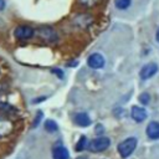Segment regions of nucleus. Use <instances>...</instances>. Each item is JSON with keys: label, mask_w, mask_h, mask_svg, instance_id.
I'll return each mask as SVG.
<instances>
[{"label": "nucleus", "mask_w": 159, "mask_h": 159, "mask_svg": "<svg viewBox=\"0 0 159 159\" xmlns=\"http://www.w3.org/2000/svg\"><path fill=\"white\" fill-rule=\"evenodd\" d=\"M137 143H138V140H137L135 137H129V138L124 139L123 142H120L117 147L119 155L122 158H128L134 152V149L137 147Z\"/></svg>", "instance_id": "nucleus-1"}, {"label": "nucleus", "mask_w": 159, "mask_h": 159, "mask_svg": "<svg viewBox=\"0 0 159 159\" xmlns=\"http://www.w3.org/2000/svg\"><path fill=\"white\" fill-rule=\"evenodd\" d=\"M111 145V139L107 138V137H98L96 139H93L92 142L88 143V149L91 152H94V153H99V152H103L106 149H108Z\"/></svg>", "instance_id": "nucleus-2"}, {"label": "nucleus", "mask_w": 159, "mask_h": 159, "mask_svg": "<svg viewBox=\"0 0 159 159\" xmlns=\"http://www.w3.org/2000/svg\"><path fill=\"white\" fill-rule=\"evenodd\" d=\"M35 35V30L27 25H20L14 30V36L17 40H29Z\"/></svg>", "instance_id": "nucleus-3"}, {"label": "nucleus", "mask_w": 159, "mask_h": 159, "mask_svg": "<svg viewBox=\"0 0 159 159\" xmlns=\"http://www.w3.org/2000/svg\"><path fill=\"white\" fill-rule=\"evenodd\" d=\"M87 65L91 67V68H94V70H98V68H102L104 66V58L101 53H92L88 56L87 58Z\"/></svg>", "instance_id": "nucleus-4"}, {"label": "nucleus", "mask_w": 159, "mask_h": 159, "mask_svg": "<svg viewBox=\"0 0 159 159\" xmlns=\"http://www.w3.org/2000/svg\"><path fill=\"white\" fill-rule=\"evenodd\" d=\"M157 72H158V65L152 62V63H147L145 66L142 67V70L139 72V76H140L142 80H149Z\"/></svg>", "instance_id": "nucleus-5"}, {"label": "nucleus", "mask_w": 159, "mask_h": 159, "mask_svg": "<svg viewBox=\"0 0 159 159\" xmlns=\"http://www.w3.org/2000/svg\"><path fill=\"white\" fill-rule=\"evenodd\" d=\"M130 117L137 122V123H142L144 119H147L148 113L144 108L139 107V106H133L130 108Z\"/></svg>", "instance_id": "nucleus-6"}, {"label": "nucleus", "mask_w": 159, "mask_h": 159, "mask_svg": "<svg viewBox=\"0 0 159 159\" xmlns=\"http://www.w3.org/2000/svg\"><path fill=\"white\" fill-rule=\"evenodd\" d=\"M39 36L42 39V40H45V41H55L56 40V31L52 29V27H50V26H45V27H40L39 29Z\"/></svg>", "instance_id": "nucleus-7"}, {"label": "nucleus", "mask_w": 159, "mask_h": 159, "mask_svg": "<svg viewBox=\"0 0 159 159\" xmlns=\"http://www.w3.org/2000/svg\"><path fill=\"white\" fill-rule=\"evenodd\" d=\"M73 22L76 25H78L80 27L86 29V27H88L92 24V16L89 14H78V15L75 16Z\"/></svg>", "instance_id": "nucleus-8"}, {"label": "nucleus", "mask_w": 159, "mask_h": 159, "mask_svg": "<svg viewBox=\"0 0 159 159\" xmlns=\"http://www.w3.org/2000/svg\"><path fill=\"white\" fill-rule=\"evenodd\" d=\"M14 129V124L10 119L0 118V137L9 135Z\"/></svg>", "instance_id": "nucleus-9"}, {"label": "nucleus", "mask_w": 159, "mask_h": 159, "mask_svg": "<svg viewBox=\"0 0 159 159\" xmlns=\"http://www.w3.org/2000/svg\"><path fill=\"white\" fill-rule=\"evenodd\" d=\"M147 135L150 139H159V123L153 120L147 125Z\"/></svg>", "instance_id": "nucleus-10"}, {"label": "nucleus", "mask_w": 159, "mask_h": 159, "mask_svg": "<svg viewBox=\"0 0 159 159\" xmlns=\"http://www.w3.org/2000/svg\"><path fill=\"white\" fill-rule=\"evenodd\" d=\"M75 123L80 127H88L91 124V118L87 113L84 112H80L75 116Z\"/></svg>", "instance_id": "nucleus-11"}, {"label": "nucleus", "mask_w": 159, "mask_h": 159, "mask_svg": "<svg viewBox=\"0 0 159 159\" xmlns=\"http://www.w3.org/2000/svg\"><path fill=\"white\" fill-rule=\"evenodd\" d=\"M52 158L53 159H70V153L68 150L62 147V145H58V147H55L53 150H52Z\"/></svg>", "instance_id": "nucleus-12"}, {"label": "nucleus", "mask_w": 159, "mask_h": 159, "mask_svg": "<svg viewBox=\"0 0 159 159\" xmlns=\"http://www.w3.org/2000/svg\"><path fill=\"white\" fill-rule=\"evenodd\" d=\"M102 0H77V2L82 6V7H86V9H91V7H94L97 6Z\"/></svg>", "instance_id": "nucleus-13"}, {"label": "nucleus", "mask_w": 159, "mask_h": 159, "mask_svg": "<svg viewBox=\"0 0 159 159\" xmlns=\"http://www.w3.org/2000/svg\"><path fill=\"white\" fill-rule=\"evenodd\" d=\"M45 129H46L48 133H53V132H56V130L58 129V125H57V123H56L55 120H52V119H46V120H45Z\"/></svg>", "instance_id": "nucleus-14"}, {"label": "nucleus", "mask_w": 159, "mask_h": 159, "mask_svg": "<svg viewBox=\"0 0 159 159\" xmlns=\"http://www.w3.org/2000/svg\"><path fill=\"white\" fill-rule=\"evenodd\" d=\"M88 147V140H87V137L84 135H81V138L78 139L77 144H76V150L77 152H82L84 148Z\"/></svg>", "instance_id": "nucleus-15"}, {"label": "nucleus", "mask_w": 159, "mask_h": 159, "mask_svg": "<svg viewBox=\"0 0 159 159\" xmlns=\"http://www.w3.org/2000/svg\"><path fill=\"white\" fill-rule=\"evenodd\" d=\"M130 2L132 0H114V5L117 9L119 10H125L130 6Z\"/></svg>", "instance_id": "nucleus-16"}, {"label": "nucleus", "mask_w": 159, "mask_h": 159, "mask_svg": "<svg viewBox=\"0 0 159 159\" xmlns=\"http://www.w3.org/2000/svg\"><path fill=\"white\" fill-rule=\"evenodd\" d=\"M139 102H140L142 104L147 106V104L150 102V96H149V93H147V92L142 93V94L139 96Z\"/></svg>", "instance_id": "nucleus-17"}, {"label": "nucleus", "mask_w": 159, "mask_h": 159, "mask_svg": "<svg viewBox=\"0 0 159 159\" xmlns=\"http://www.w3.org/2000/svg\"><path fill=\"white\" fill-rule=\"evenodd\" d=\"M42 116H43V114H42V112H41V111H39V112H37V116H36V117H35V119H34L32 127H37V125H39L40 120L42 119Z\"/></svg>", "instance_id": "nucleus-18"}, {"label": "nucleus", "mask_w": 159, "mask_h": 159, "mask_svg": "<svg viewBox=\"0 0 159 159\" xmlns=\"http://www.w3.org/2000/svg\"><path fill=\"white\" fill-rule=\"evenodd\" d=\"M52 72H53V73H56L60 78H62V77H63V72H62L60 68H53V70H52Z\"/></svg>", "instance_id": "nucleus-19"}, {"label": "nucleus", "mask_w": 159, "mask_h": 159, "mask_svg": "<svg viewBox=\"0 0 159 159\" xmlns=\"http://www.w3.org/2000/svg\"><path fill=\"white\" fill-rule=\"evenodd\" d=\"M96 133H97V134H102V133H103V125L98 124V125L96 127Z\"/></svg>", "instance_id": "nucleus-20"}, {"label": "nucleus", "mask_w": 159, "mask_h": 159, "mask_svg": "<svg viewBox=\"0 0 159 159\" xmlns=\"http://www.w3.org/2000/svg\"><path fill=\"white\" fill-rule=\"evenodd\" d=\"M4 7H5V0H0V11L4 10Z\"/></svg>", "instance_id": "nucleus-21"}, {"label": "nucleus", "mask_w": 159, "mask_h": 159, "mask_svg": "<svg viewBox=\"0 0 159 159\" xmlns=\"http://www.w3.org/2000/svg\"><path fill=\"white\" fill-rule=\"evenodd\" d=\"M155 37H157V41L159 42V29L157 30V35H155Z\"/></svg>", "instance_id": "nucleus-22"}, {"label": "nucleus", "mask_w": 159, "mask_h": 159, "mask_svg": "<svg viewBox=\"0 0 159 159\" xmlns=\"http://www.w3.org/2000/svg\"><path fill=\"white\" fill-rule=\"evenodd\" d=\"M77 159H87V158H77Z\"/></svg>", "instance_id": "nucleus-23"}]
</instances>
